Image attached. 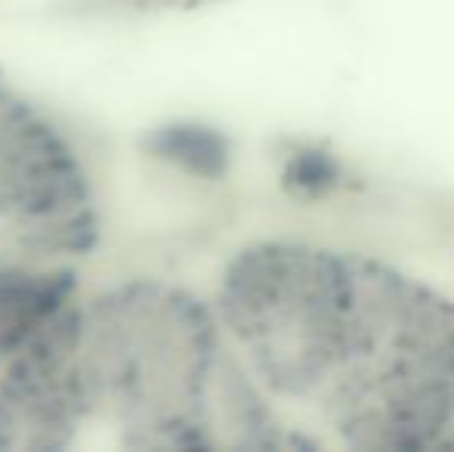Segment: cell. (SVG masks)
<instances>
[{
    "label": "cell",
    "mask_w": 454,
    "mask_h": 452,
    "mask_svg": "<svg viewBox=\"0 0 454 452\" xmlns=\"http://www.w3.org/2000/svg\"><path fill=\"white\" fill-rule=\"evenodd\" d=\"M214 316L303 449L411 452L454 428V301L364 254L254 242L220 273Z\"/></svg>",
    "instance_id": "6da1fadb"
},
{
    "label": "cell",
    "mask_w": 454,
    "mask_h": 452,
    "mask_svg": "<svg viewBox=\"0 0 454 452\" xmlns=\"http://www.w3.org/2000/svg\"><path fill=\"white\" fill-rule=\"evenodd\" d=\"M303 449L189 289L74 295L0 369V449Z\"/></svg>",
    "instance_id": "7a4b0ae2"
},
{
    "label": "cell",
    "mask_w": 454,
    "mask_h": 452,
    "mask_svg": "<svg viewBox=\"0 0 454 452\" xmlns=\"http://www.w3.org/2000/svg\"><path fill=\"white\" fill-rule=\"evenodd\" d=\"M96 239L84 158L47 112L0 81V245L74 264Z\"/></svg>",
    "instance_id": "3957f363"
},
{
    "label": "cell",
    "mask_w": 454,
    "mask_h": 452,
    "mask_svg": "<svg viewBox=\"0 0 454 452\" xmlns=\"http://www.w3.org/2000/svg\"><path fill=\"white\" fill-rule=\"evenodd\" d=\"M74 295H78L74 264L0 245V369Z\"/></svg>",
    "instance_id": "277c9868"
},
{
    "label": "cell",
    "mask_w": 454,
    "mask_h": 452,
    "mask_svg": "<svg viewBox=\"0 0 454 452\" xmlns=\"http://www.w3.org/2000/svg\"><path fill=\"white\" fill-rule=\"evenodd\" d=\"M152 149L158 155L170 158V162H183V164H192V168H207V162L216 155L214 149V139L210 137H201L198 131H164L152 139Z\"/></svg>",
    "instance_id": "5b68a950"
},
{
    "label": "cell",
    "mask_w": 454,
    "mask_h": 452,
    "mask_svg": "<svg viewBox=\"0 0 454 452\" xmlns=\"http://www.w3.org/2000/svg\"><path fill=\"white\" fill-rule=\"evenodd\" d=\"M449 447H454V428H451V437H449Z\"/></svg>",
    "instance_id": "8992f818"
}]
</instances>
